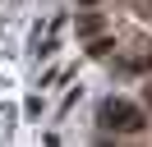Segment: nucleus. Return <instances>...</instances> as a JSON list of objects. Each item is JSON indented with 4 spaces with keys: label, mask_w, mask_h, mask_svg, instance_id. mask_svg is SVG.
Segmentation results:
<instances>
[{
    "label": "nucleus",
    "mask_w": 152,
    "mask_h": 147,
    "mask_svg": "<svg viewBox=\"0 0 152 147\" xmlns=\"http://www.w3.org/2000/svg\"><path fill=\"white\" fill-rule=\"evenodd\" d=\"M102 119H106L111 129H120V133H138V129H143V115H138L134 106H124V101H111V106L102 110Z\"/></svg>",
    "instance_id": "obj_1"
},
{
    "label": "nucleus",
    "mask_w": 152,
    "mask_h": 147,
    "mask_svg": "<svg viewBox=\"0 0 152 147\" xmlns=\"http://www.w3.org/2000/svg\"><path fill=\"white\" fill-rule=\"evenodd\" d=\"M102 18H97V14H88V18H78V37H97V32H102Z\"/></svg>",
    "instance_id": "obj_2"
},
{
    "label": "nucleus",
    "mask_w": 152,
    "mask_h": 147,
    "mask_svg": "<svg viewBox=\"0 0 152 147\" xmlns=\"http://www.w3.org/2000/svg\"><path fill=\"white\" fill-rule=\"evenodd\" d=\"M143 101H148V110H152V83H148V97H143Z\"/></svg>",
    "instance_id": "obj_3"
},
{
    "label": "nucleus",
    "mask_w": 152,
    "mask_h": 147,
    "mask_svg": "<svg viewBox=\"0 0 152 147\" xmlns=\"http://www.w3.org/2000/svg\"><path fill=\"white\" fill-rule=\"evenodd\" d=\"M78 5H97V0H78Z\"/></svg>",
    "instance_id": "obj_4"
}]
</instances>
